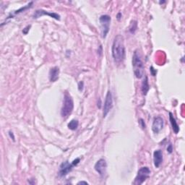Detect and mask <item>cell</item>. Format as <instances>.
<instances>
[{"label": "cell", "mask_w": 185, "mask_h": 185, "mask_svg": "<svg viewBox=\"0 0 185 185\" xmlns=\"http://www.w3.org/2000/svg\"><path fill=\"white\" fill-rule=\"evenodd\" d=\"M111 54L115 62L120 63L123 62L125 57V46H124V39L122 35H117L114 39Z\"/></svg>", "instance_id": "cell-1"}, {"label": "cell", "mask_w": 185, "mask_h": 185, "mask_svg": "<svg viewBox=\"0 0 185 185\" xmlns=\"http://www.w3.org/2000/svg\"><path fill=\"white\" fill-rule=\"evenodd\" d=\"M132 67L135 77L138 79L142 78L144 76L145 67H144L143 60L141 59V56L137 50L135 51L134 54H133Z\"/></svg>", "instance_id": "cell-2"}, {"label": "cell", "mask_w": 185, "mask_h": 185, "mask_svg": "<svg viewBox=\"0 0 185 185\" xmlns=\"http://www.w3.org/2000/svg\"><path fill=\"white\" fill-rule=\"evenodd\" d=\"M74 109V102L70 94L66 92L64 97L63 105L61 109V116L63 118H67L71 114Z\"/></svg>", "instance_id": "cell-3"}, {"label": "cell", "mask_w": 185, "mask_h": 185, "mask_svg": "<svg viewBox=\"0 0 185 185\" xmlns=\"http://www.w3.org/2000/svg\"><path fill=\"white\" fill-rule=\"evenodd\" d=\"M150 173H151V171L148 167L144 166L140 168L137 171V176L135 179L133 184L135 185H141L143 184L149 178Z\"/></svg>", "instance_id": "cell-4"}, {"label": "cell", "mask_w": 185, "mask_h": 185, "mask_svg": "<svg viewBox=\"0 0 185 185\" xmlns=\"http://www.w3.org/2000/svg\"><path fill=\"white\" fill-rule=\"evenodd\" d=\"M80 161V159L77 158L72 161V163H70L67 161H65V162H63L60 165L59 167V176L60 177H64L67 175V174L70 173V172L72 171L73 167L76 166L78 164Z\"/></svg>", "instance_id": "cell-5"}, {"label": "cell", "mask_w": 185, "mask_h": 185, "mask_svg": "<svg viewBox=\"0 0 185 185\" xmlns=\"http://www.w3.org/2000/svg\"><path fill=\"white\" fill-rule=\"evenodd\" d=\"M111 17L108 15H103L99 18V22L101 24V37L105 38L110 30Z\"/></svg>", "instance_id": "cell-6"}, {"label": "cell", "mask_w": 185, "mask_h": 185, "mask_svg": "<svg viewBox=\"0 0 185 185\" xmlns=\"http://www.w3.org/2000/svg\"><path fill=\"white\" fill-rule=\"evenodd\" d=\"M113 107V96L112 93L110 90L107 92L106 98H105V101L104 104V110H103V116L104 117H106L109 111L111 110Z\"/></svg>", "instance_id": "cell-7"}, {"label": "cell", "mask_w": 185, "mask_h": 185, "mask_svg": "<svg viewBox=\"0 0 185 185\" xmlns=\"http://www.w3.org/2000/svg\"><path fill=\"white\" fill-rule=\"evenodd\" d=\"M94 169L99 174V175L101 177L106 175V169H107V163L105 159L101 158L100 160H98L94 166Z\"/></svg>", "instance_id": "cell-8"}, {"label": "cell", "mask_w": 185, "mask_h": 185, "mask_svg": "<svg viewBox=\"0 0 185 185\" xmlns=\"http://www.w3.org/2000/svg\"><path fill=\"white\" fill-rule=\"evenodd\" d=\"M163 126H164V121L163 118L161 117H155L152 124V131L156 134H158L163 130Z\"/></svg>", "instance_id": "cell-9"}, {"label": "cell", "mask_w": 185, "mask_h": 185, "mask_svg": "<svg viewBox=\"0 0 185 185\" xmlns=\"http://www.w3.org/2000/svg\"><path fill=\"white\" fill-rule=\"evenodd\" d=\"M43 15H48L51 18H54L55 20H60V15L57 13H54V12H47L45 11V10H38L35 12V13L33 15V18L34 19H37L40 17H41Z\"/></svg>", "instance_id": "cell-10"}, {"label": "cell", "mask_w": 185, "mask_h": 185, "mask_svg": "<svg viewBox=\"0 0 185 185\" xmlns=\"http://www.w3.org/2000/svg\"><path fill=\"white\" fill-rule=\"evenodd\" d=\"M163 153L161 150H156L153 153V163L156 168H159L163 162Z\"/></svg>", "instance_id": "cell-11"}, {"label": "cell", "mask_w": 185, "mask_h": 185, "mask_svg": "<svg viewBox=\"0 0 185 185\" xmlns=\"http://www.w3.org/2000/svg\"><path fill=\"white\" fill-rule=\"evenodd\" d=\"M59 68L58 67H54L51 68L49 71V80L51 82H56L59 79Z\"/></svg>", "instance_id": "cell-12"}, {"label": "cell", "mask_w": 185, "mask_h": 185, "mask_svg": "<svg viewBox=\"0 0 185 185\" xmlns=\"http://www.w3.org/2000/svg\"><path fill=\"white\" fill-rule=\"evenodd\" d=\"M169 121L171 124L172 129H173L174 132L175 134H178L179 132V127L177 122H176L175 118L174 117L173 114L171 112H169Z\"/></svg>", "instance_id": "cell-13"}, {"label": "cell", "mask_w": 185, "mask_h": 185, "mask_svg": "<svg viewBox=\"0 0 185 185\" xmlns=\"http://www.w3.org/2000/svg\"><path fill=\"white\" fill-rule=\"evenodd\" d=\"M149 89H150V85H149V83H148V78L147 76H145L141 85V90H142V92H143V96L147 95Z\"/></svg>", "instance_id": "cell-14"}, {"label": "cell", "mask_w": 185, "mask_h": 185, "mask_svg": "<svg viewBox=\"0 0 185 185\" xmlns=\"http://www.w3.org/2000/svg\"><path fill=\"white\" fill-rule=\"evenodd\" d=\"M68 128L71 130H77V127L79 126V122L77 119H72L70 122V123L68 124Z\"/></svg>", "instance_id": "cell-15"}, {"label": "cell", "mask_w": 185, "mask_h": 185, "mask_svg": "<svg viewBox=\"0 0 185 185\" xmlns=\"http://www.w3.org/2000/svg\"><path fill=\"white\" fill-rule=\"evenodd\" d=\"M137 28V21L135 20H133L131 22V24H130V26L129 28V30H130V32L132 34H134L135 33V31H136V30Z\"/></svg>", "instance_id": "cell-16"}, {"label": "cell", "mask_w": 185, "mask_h": 185, "mask_svg": "<svg viewBox=\"0 0 185 185\" xmlns=\"http://www.w3.org/2000/svg\"><path fill=\"white\" fill-rule=\"evenodd\" d=\"M138 123H139V125L140 126V127L142 129H145L146 128V125H145V121H144L143 119H140L138 120Z\"/></svg>", "instance_id": "cell-17"}, {"label": "cell", "mask_w": 185, "mask_h": 185, "mask_svg": "<svg viewBox=\"0 0 185 185\" xmlns=\"http://www.w3.org/2000/svg\"><path fill=\"white\" fill-rule=\"evenodd\" d=\"M150 73H151V75H153V76H156V75L157 73V70H155V69L153 68V67H150Z\"/></svg>", "instance_id": "cell-18"}, {"label": "cell", "mask_w": 185, "mask_h": 185, "mask_svg": "<svg viewBox=\"0 0 185 185\" xmlns=\"http://www.w3.org/2000/svg\"><path fill=\"white\" fill-rule=\"evenodd\" d=\"M167 152L169 153H172V152H173V146H172L171 144H169V145H168Z\"/></svg>", "instance_id": "cell-19"}, {"label": "cell", "mask_w": 185, "mask_h": 185, "mask_svg": "<svg viewBox=\"0 0 185 185\" xmlns=\"http://www.w3.org/2000/svg\"><path fill=\"white\" fill-rule=\"evenodd\" d=\"M30 28H31V25H28L27 27H25V28L23 29V33H24V34H25V35H26V34H28V31H29V30H30Z\"/></svg>", "instance_id": "cell-20"}, {"label": "cell", "mask_w": 185, "mask_h": 185, "mask_svg": "<svg viewBox=\"0 0 185 185\" xmlns=\"http://www.w3.org/2000/svg\"><path fill=\"white\" fill-rule=\"evenodd\" d=\"M83 86H84L83 82H80L78 83V89L80 91H82V90H83Z\"/></svg>", "instance_id": "cell-21"}, {"label": "cell", "mask_w": 185, "mask_h": 185, "mask_svg": "<svg viewBox=\"0 0 185 185\" xmlns=\"http://www.w3.org/2000/svg\"><path fill=\"white\" fill-rule=\"evenodd\" d=\"M9 135H10V138H12V140H13V141L15 140V136H14L13 132H11V131H10V132H9Z\"/></svg>", "instance_id": "cell-22"}, {"label": "cell", "mask_w": 185, "mask_h": 185, "mask_svg": "<svg viewBox=\"0 0 185 185\" xmlns=\"http://www.w3.org/2000/svg\"><path fill=\"white\" fill-rule=\"evenodd\" d=\"M77 184H89V183L85 182V181H81V182H79L77 183Z\"/></svg>", "instance_id": "cell-23"}, {"label": "cell", "mask_w": 185, "mask_h": 185, "mask_svg": "<svg viewBox=\"0 0 185 185\" xmlns=\"http://www.w3.org/2000/svg\"><path fill=\"white\" fill-rule=\"evenodd\" d=\"M98 101H99V104L98 103V107L99 109H101V100L100 98H98Z\"/></svg>", "instance_id": "cell-24"}, {"label": "cell", "mask_w": 185, "mask_h": 185, "mask_svg": "<svg viewBox=\"0 0 185 185\" xmlns=\"http://www.w3.org/2000/svg\"><path fill=\"white\" fill-rule=\"evenodd\" d=\"M121 18H122V13H121V12H119V13H118V15H117V19H118V20H120V19H121Z\"/></svg>", "instance_id": "cell-25"}]
</instances>
